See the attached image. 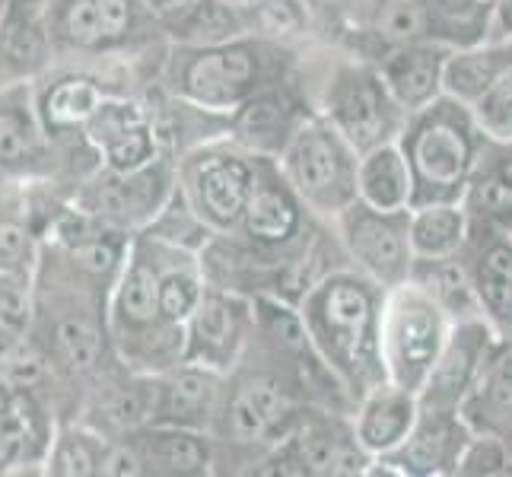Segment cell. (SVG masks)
<instances>
[{"label": "cell", "instance_id": "obj_1", "mask_svg": "<svg viewBox=\"0 0 512 477\" xmlns=\"http://www.w3.org/2000/svg\"><path fill=\"white\" fill-rule=\"evenodd\" d=\"M382 299L385 290L379 284L350 264H341L315 280L296 303L312 353L344 392L350 408L369 388L385 382L379 350Z\"/></svg>", "mask_w": 512, "mask_h": 477}, {"label": "cell", "instance_id": "obj_2", "mask_svg": "<svg viewBox=\"0 0 512 477\" xmlns=\"http://www.w3.org/2000/svg\"><path fill=\"white\" fill-rule=\"evenodd\" d=\"M290 67L287 45L252 32L217 45H172L163 83L172 99L226 118L255 93L290 80Z\"/></svg>", "mask_w": 512, "mask_h": 477}, {"label": "cell", "instance_id": "obj_3", "mask_svg": "<svg viewBox=\"0 0 512 477\" xmlns=\"http://www.w3.org/2000/svg\"><path fill=\"white\" fill-rule=\"evenodd\" d=\"M156 239L131 233L125 261L105 296V334L118 360L134 373H163L182 360V328L163 322L156 303Z\"/></svg>", "mask_w": 512, "mask_h": 477}, {"label": "cell", "instance_id": "obj_4", "mask_svg": "<svg viewBox=\"0 0 512 477\" xmlns=\"http://www.w3.org/2000/svg\"><path fill=\"white\" fill-rule=\"evenodd\" d=\"M490 140L474 125L465 102L439 96L411 112L398 134V147L411 166L414 204L462 201Z\"/></svg>", "mask_w": 512, "mask_h": 477}, {"label": "cell", "instance_id": "obj_5", "mask_svg": "<svg viewBox=\"0 0 512 477\" xmlns=\"http://www.w3.org/2000/svg\"><path fill=\"white\" fill-rule=\"evenodd\" d=\"M274 163L309 214L325 223L357 201L360 153L319 112L303 118Z\"/></svg>", "mask_w": 512, "mask_h": 477}, {"label": "cell", "instance_id": "obj_6", "mask_svg": "<svg viewBox=\"0 0 512 477\" xmlns=\"http://www.w3.org/2000/svg\"><path fill=\"white\" fill-rule=\"evenodd\" d=\"M258 156L233 137H210L175 159V185L214 236L233 233L249 201Z\"/></svg>", "mask_w": 512, "mask_h": 477}, {"label": "cell", "instance_id": "obj_7", "mask_svg": "<svg viewBox=\"0 0 512 477\" xmlns=\"http://www.w3.org/2000/svg\"><path fill=\"white\" fill-rule=\"evenodd\" d=\"M325 223L319 217H312L306 204L296 198V191L287 185V179L280 175L277 163L271 156H258V172H255V185L249 201H245V210L239 217V226L233 236L245 252H252V258L268 268V274L274 277V271L280 264L293 261L299 252L312 242V229ZM271 277H268V290H271Z\"/></svg>", "mask_w": 512, "mask_h": 477}, {"label": "cell", "instance_id": "obj_8", "mask_svg": "<svg viewBox=\"0 0 512 477\" xmlns=\"http://www.w3.org/2000/svg\"><path fill=\"white\" fill-rule=\"evenodd\" d=\"M449 328L452 318L446 315V309L411 280L385 290L379 328L385 382L401 385L417 395L446 344Z\"/></svg>", "mask_w": 512, "mask_h": 477}, {"label": "cell", "instance_id": "obj_9", "mask_svg": "<svg viewBox=\"0 0 512 477\" xmlns=\"http://www.w3.org/2000/svg\"><path fill=\"white\" fill-rule=\"evenodd\" d=\"M319 115L328 118L357 153L392 144L408 121V112L385 86L379 67L369 61H341L331 70Z\"/></svg>", "mask_w": 512, "mask_h": 477}, {"label": "cell", "instance_id": "obj_10", "mask_svg": "<svg viewBox=\"0 0 512 477\" xmlns=\"http://www.w3.org/2000/svg\"><path fill=\"white\" fill-rule=\"evenodd\" d=\"M303 404L306 401L296 398V385L280 373H268V369L249 373L236 366L226 376L214 439L242 449H268L287 436Z\"/></svg>", "mask_w": 512, "mask_h": 477}, {"label": "cell", "instance_id": "obj_11", "mask_svg": "<svg viewBox=\"0 0 512 477\" xmlns=\"http://www.w3.org/2000/svg\"><path fill=\"white\" fill-rule=\"evenodd\" d=\"M331 233L353 271H360L382 290L408 284L414 268L411 207L376 210L360 198L331 220Z\"/></svg>", "mask_w": 512, "mask_h": 477}, {"label": "cell", "instance_id": "obj_12", "mask_svg": "<svg viewBox=\"0 0 512 477\" xmlns=\"http://www.w3.org/2000/svg\"><path fill=\"white\" fill-rule=\"evenodd\" d=\"M172 191H175V159L163 153L153 163L128 172L99 166L90 179L80 182L70 204L93 214L102 223L121 229V233H137V229H144L156 217V210L166 204Z\"/></svg>", "mask_w": 512, "mask_h": 477}, {"label": "cell", "instance_id": "obj_13", "mask_svg": "<svg viewBox=\"0 0 512 477\" xmlns=\"http://www.w3.org/2000/svg\"><path fill=\"white\" fill-rule=\"evenodd\" d=\"M255 338V306L249 293L210 284L182 328V360L229 376Z\"/></svg>", "mask_w": 512, "mask_h": 477}, {"label": "cell", "instance_id": "obj_14", "mask_svg": "<svg viewBox=\"0 0 512 477\" xmlns=\"http://www.w3.org/2000/svg\"><path fill=\"white\" fill-rule=\"evenodd\" d=\"M80 140L105 169H140L166 153L160 121L144 102L109 93L86 118Z\"/></svg>", "mask_w": 512, "mask_h": 477}, {"label": "cell", "instance_id": "obj_15", "mask_svg": "<svg viewBox=\"0 0 512 477\" xmlns=\"http://www.w3.org/2000/svg\"><path fill=\"white\" fill-rule=\"evenodd\" d=\"M462 258L474 306L500 341H512V226L471 220Z\"/></svg>", "mask_w": 512, "mask_h": 477}, {"label": "cell", "instance_id": "obj_16", "mask_svg": "<svg viewBox=\"0 0 512 477\" xmlns=\"http://www.w3.org/2000/svg\"><path fill=\"white\" fill-rule=\"evenodd\" d=\"M55 144L35 109L32 80L0 83V182H42L55 172Z\"/></svg>", "mask_w": 512, "mask_h": 477}, {"label": "cell", "instance_id": "obj_17", "mask_svg": "<svg viewBox=\"0 0 512 477\" xmlns=\"http://www.w3.org/2000/svg\"><path fill=\"white\" fill-rule=\"evenodd\" d=\"M471 427L462 411L420 408L404 443L382 458H373L366 474H398V477H449L458 468Z\"/></svg>", "mask_w": 512, "mask_h": 477}, {"label": "cell", "instance_id": "obj_18", "mask_svg": "<svg viewBox=\"0 0 512 477\" xmlns=\"http://www.w3.org/2000/svg\"><path fill=\"white\" fill-rule=\"evenodd\" d=\"M497 341L500 338L490 331V325L481 315H468V318L452 322V328L446 334V344L439 350L427 382H423V388L417 392L420 408L462 411V404L474 388V382H478L481 369Z\"/></svg>", "mask_w": 512, "mask_h": 477}, {"label": "cell", "instance_id": "obj_19", "mask_svg": "<svg viewBox=\"0 0 512 477\" xmlns=\"http://www.w3.org/2000/svg\"><path fill=\"white\" fill-rule=\"evenodd\" d=\"M226 376L214 369L179 360L175 366L156 373V417L153 423L166 427L198 430L214 436L217 414L223 404Z\"/></svg>", "mask_w": 512, "mask_h": 477}, {"label": "cell", "instance_id": "obj_20", "mask_svg": "<svg viewBox=\"0 0 512 477\" xmlns=\"http://www.w3.org/2000/svg\"><path fill=\"white\" fill-rule=\"evenodd\" d=\"M312 112L303 109L299 96L290 90V80L274 83L268 90L245 99L239 109L226 115V137H233L239 147L255 156H271L287 147L290 134L303 125Z\"/></svg>", "mask_w": 512, "mask_h": 477}, {"label": "cell", "instance_id": "obj_21", "mask_svg": "<svg viewBox=\"0 0 512 477\" xmlns=\"http://www.w3.org/2000/svg\"><path fill=\"white\" fill-rule=\"evenodd\" d=\"M55 45L45 0H4L0 10V83L35 80L48 67Z\"/></svg>", "mask_w": 512, "mask_h": 477}, {"label": "cell", "instance_id": "obj_22", "mask_svg": "<svg viewBox=\"0 0 512 477\" xmlns=\"http://www.w3.org/2000/svg\"><path fill=\"white\" fill-rule=\"evenodd\" d=\"M58 423L35 392H10L0 398V477L39 471Z\"/></svg>", "mask_w": 512, "mask_h": 477}, {"label": "cell", "instance_id": "obj_23", "mask_svg": "<svg viewBox=\"0 0 512 477\" xmlns=\"http://www.w3.org/2000/svg\"><path fill=\"white\" fill-rule=\"evenodd\" d=\"M449 58V45L436 39H414L388 48L376 61L385 86L392 90L404 112H417L427 102L443 96V70Z\"/></svg>", "mask_w": 512, "mask_h": 477}, {"label": "cell", "instance_id": "obj_24", "mask_svg": "<svg viewBox=\"0 0 512 477\" xmlns=\"http://www.w3.org/2000/svg\"><path fill=\"white\" fill-rule=\"evenodd\" d=\"M417 414H420V398L414 392L392 382H379L376 388H369L366 395L353 401L350 427H353V436H357V443L369 455L382 458L404 443V436L411 433Z\"/></svg>", "mask_w": 512, "mask_h": 477}, {"label": "cell", "instance_id": "obj_25", "mask_svg": "<svg viewBox=\"0 0 512 477\" xmlns=\"http://www.w3.org/2000/svg\"><path fill=\"white\" fill-rule=\"evenodd\" d=\"M137 449L144 474L156 477H204L217 465V446L210 433L147 423L125 436Z\"/></svg>", "mask_w": 512, "mask_h": 477}, {"label": "cell", "instance_id": "obj_26", "mask_svg": "<svg viewBox=\"0 0 512 477\" xmlns=\"http://www.w3.org/2000/svg\"><path fill=\"white\" fill-rule=\"evenodd\" d=\"M160 29L172 45H217L255 32L242 0H185L160 16Z\"/></svg>", "mask_w": 512, "mask_h": 477}, {"label": "cell", "instance_id": "obj_27", "mask_svg": "<svg viewBox=\"0 0 512 477\" xmlns=\"http://www.w3.org/2000/svg\"><path fill=\"white\" fill-rule=\"evenodd\" d=\"M32 90H35V109H39L42 125L55 140L67 134L80 137L86 118H90L99 109V102L112 93L99 77L80 74V70L77 74L74 70H70V74H55L42 83L32 80Z\"/></svg>", "mask_w": 512, "mask_h": 477}, {"label": "cell", "instance_id": "obj_28", "mask_svg": "<svg viewBox=\"0 0 512 477\" xmlns=\"http://www.w3.org/2000/svg\"><path fill=\"white\" fill-rule=\"evenodd\" d=\"M474 433H493L512 443V341H497L478 382L462 404Z\"/></svg>", "mask_w": 512, "mask_h": 477}, {"label": "cell", "instance_id": "obj_29", "mask_svg": "<svg viewBox=\"0 0 512 477\" xmlns=\"http://www.w3.org/2000/svg\"><path fill=\"white\" fill-rule=\"evenodd\" d=\"M156 417V373H134L128 369L125 382L105 385L96 395L90 427L109 439H121L140 427H147Z\"/></svg>", "mask_w": 512, "mask_h": 477}, {"label": "cell", "instance_id": "obj_30", "mask_svg": "<svg viewBox=\"0 0 512 477\" xmlns=\"http://www.w3.org/2000/svg\"><path fill=\"white\" fill-rule=\"evenodd\" d=\"M357 198L376 210H408L414 201L411 166L398 140L360 153L357 163Z\"/></svg>", "mask_w": 512, "mask_h": 477}, {"label": "cell", "instance_id": "obj_31", "mask_svg": "<svg viewBox=\"0 0 512 477\" xmlns=\"http://www.w3.org/2000/svg\"><path fill=\"white\" fill-rule=\"evenodd\" d=\"M471 233V214L462 201H436L411 207L414 258H452Z\"/></svg>", "mask_w": 512, "mask_h": 477}, {"label": "cell", "instance_id": "obj_32", "mask_svg": "<svg viewBox=\"0 0 512 477\" xmlns=\"http://www.w3.org/2000/svg\"><path fill=\"white\" fill-rule=\"evenodd\" d=\"M503 80V48L500 42L484 39L474 45L449 48L443 70V96L474 105L487 90Z\"/></svg>", "mask_w": 512, "mask_h": 477}, {"label": "cell", "instance_id": "obj_33", "mask_svg": "<svg viewBox=\"0 0 512 477\" xmlns=\"http://www.w3.org/2000/svg\"><path fill=\"white\" fill-rule=\"evenodd\" d=\"M109 449V436L90 427L86 420L80 423H58L51 446L45 455L42 474L55 477H99L102 458Z\"/></svg>", "mask_w": 512, "mask_h": 477}, {"label": "cell", "instance_id": "obj_34", "mask_svg": "<svg viewBox=\"0 0 512 477\" xmlns=\"http://www.w3.org/2000/svg\"><path fill=\"white\" fill-rule=\"evenodd\" d=\"M411 284H417L423 293H430L439 306L446 309L452 322L468 315H478L474 306V293H471V280L468 271L458 255L452 258H414L411 268Z\"/></svg>", "mask_w": 512, "mask_h": 477}, {"label": "cell", "instance_id": "obj_35", "mask_svg": "<svg viewBox=\"0 0 512 477\" xmlns=\"http://www.w3.org/2000/svg\"><path fill=\"white\" fill-rule=\"evenodd\" d=\"M144 233L166 242V245H175V249L194 252V255H201L207 249V242L214 239V233H210V229L204 226V220L194 214L191 204L185 201L179 185H175V191L166 198V204L156 210V217L144 226Z\"/></svg>", "mask_w": 512, "mask_h": 477}, {"label": "cell", "instance_id": "obj_36", "mask_svg": "<svg viewBox=\"0 0 512 477\" xmlns=\"http://www.w3.org/2000/svg\"><path fill=\"white\" fill-rule=\"evenodd\" d=\"M42 261V236L29 223V214L0 210V274L35 277Z\"/></svg>", "mask_w": 512, "mask_h": 477}, {"label": "cell", "instance_id": "obj_37", "mask_svg": "<svg viewBox=\"0 0 512 477\" xmlns=\"http://www.w3.org/2000/svg\"><path fill=\"white\" fill-rule=\"evenodd\" d=\"M427 0H382L376 29L379 39L388 42V48L427 39Z\"/></svg>", "mask_w": 512, "mask_h": 477}, {"label": "cell", "instance_id": "obj_38", "mask_svg": "<svg viewBox=\"0 0 512 477\" xmlns=\"http://www.w3.org/2000/svg\"><path fill=\"white\" fill-rule=\"evenodd\" d=\"M455 474H471V477L512 474V449H509V443L503 436H493V433H471L462 458H458Z\"/></svg>", "mask_w": 512, "mask_h": 477}, {"label": "cell", "instance_id": "obj_39", "mask_svg": "<svg viewBox=\"0 0 512 477\" xmlns=\"http://www.w3.org/2000/svg\"><path fill=\"white\" fill-rule=\"evenodd\" d=\"M468 109L474 115V125L481 128L490 144H503L512 137V86L497 83Z\"/></svg>", "mask_w": 512, "mask_h": 477}, {"label": "cell", "instance_id": "obj_40", "mask_svg": "<svg viewBox=\"0 0 512 477\" xmlns=\"http://www.w3.org/2000/svg\"><path fill=\"white\" fill-rule=\"evenodd\" d=\"M140 474H144V462H140L137 449L128 443L125 436L109 439V449H105L99 477H140Z\"/></svg>", "mask_w": 512, "mask_h": 477}, {"label": "cell", "instance_id": "obj_41", "mask_svg": "<svg viewBox=\"0 0 512 477\" xmlns=\"http://www.w3.org/2000/svg\"><path fill=\"white\" fill-rule=\"evenodd\" d=\"M481 163L497 175L500 185L512 194V137L503 140V144H487Z\"/></svg>", "mask_w": 512, "mask_h": 477}, {"label": "cell", "instance_id": "obj_42", "mask_svg": "<svg viewBox=\"0 0 512 477\" xmlns=\"http://www.w3.org/2000/svg\"><path fill=\"white\" fill-rule=\"evenodd\" d=\"M487 39H493V42L512 39V0H493V4H490Z\"/></svg>", "mask_w": 512, "mask_h": 477}, {"label": "cell", "instance_id": "obj_43", "mask_svg": "<svg viewBox=\"0 0 512 477\" xmlns=\"http://www.w3.org/2000/svg\"><path fill=\"white\" fill-rule=\"evenodd\" d=\"M500 48H503V80L506 86H512V39H500Z\"/></svg>", "mask_w": 512, "mask_h": 477}, {"label": "cell", "instance_id": "obj_44", "mask_svg": "<svg viewBox=\"0 0 512 477\" xmlns=\"http://www.w3.org/2000/svg\"><path fill=\"white\" fill-rule=\"evenodd\" d=\"M144 4L156 13V20H160L163 13H169V10H175L179 4H185V0H144Z\"/></svg>", "mask_w": 512, "mask_h": 477}, {"label": "cell", "instance_id": "obj_45", "mask_svg": "<svg viewBox=\"0 0 512 477\" xmlns=\"http://www.w3.org/2000/svg\"><path fill=\"white\" fill-rule=\"evenodd\" d=\"M242 4H255V0H242Z\"/></svg>", "mask_w": 512, "mask_h": 477}, {"label": "cell", "instance_id": "obj_46", "mask_svg": "<svg viewBox=\"0 0 512 477\" xmlns=\"http://www.w3.org/2000/svg\"><path fill=\"white\" fill-rule=\"evenodd\" d=\"M0 10H4V0H0Z\"/></svg>", "mask_w": 512, "mask_h": 477}, {"label": "cell", "instance_id": "obj_47", "mask_svg": "<svg viewBox=\"0 0 512 477\" xmlns=\"http://www.w3.org/2000/svg\"><path fill=\"white\" fill-rule=\"evenodd\" d=\"M509 449H512V443H509Z\"/></svg>", "mask_w": 512, "mask_h": 477}]
</instances>
